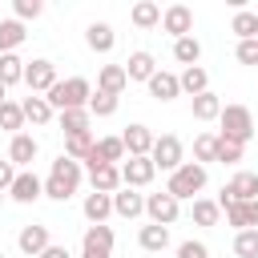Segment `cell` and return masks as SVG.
<instances>
[{
	"mask_svg": "<svg viewBox=\"0 0 258 258\" xmlns=\"http://www.w3.org/2000/svg\"><path fill=\"white\" fill-rule=\"evenodd\" d=\"M81 181H85V165L60 153V157L48 165V177H44V198H48V202H69V198L81 189Z\"/></svg>",
	"mask_w": 258,
	"mask_h": 258,
	"instance_id": "obj_1",
	"label": "cell"
},
{
	"mask_svg": "<svg viewBox=\"0 0 258 258\" xmlns=\"http://www.w3.org/2000/svg\"><path fill=\"white\" fill-rule=\"evenodd\" d=\"M206 181H210V169H206V165H198V161H181V165L169 173L165 194L177 198V202H194V198H202Z\"/></svg>",
	"mask_w": 258,
	"mask_h": 258,
	"instance_id": "obj_2",
	"label": "cell"
},
{
	"mask_svg": "<svg viewBox=\"0 0 258 258\" xmlns=\"http://www.w3.org/2000/svg\"><path fill=\"white\" fill-rule=\"evenodd\" d=\"M89 97H93V85H89L85 77H64V81H56V85L44 93V101L52 105V113H64V109H89Z\"/></svg>",
	"mask_w": 258,
	"mask_h": 258,
	"instance_id": "obj_3",
	"label": "cell"
},
{
	"mask_svg": "<svg viewBox=\"0 0 258 258\" xmlns=\"http://www.w3.org/2000/svg\"><path fill=\"white\" fill-rule=\"evenodd\" d=\"M218 137L222 141H234V145H246L254 137V113L246 105H222V117H218Z\"/></svg>",
	"mask_w": 258,
	"mask_h": 258,
	"instance_id": "obj_4",
	"label": "cell"
},
{
	"mask_svg": "<svg viewBox=\"0 0 258 258\" xmlns=\"http://www.w3.org/2000/svg\"><path fill=\"white\" fill-rule=\"evenodd\" d=\"M214 202H218V210L230 206V202H258V173H254V169H238V173L222 185V194H218Z\"/></svg>",
	"mask_w": 258,
	"mask_h": 258,
	"instance_id": "obj_5",
	"label": "cell"
},
{
	"mask_svg": "<svg viewBox=\"0 0 258 258\" xmlns=\"http://www.w3.org/2000/svg\"><path fill=\"white\" fill-rule=\"evenodd\" d=\"M149 161H153V169L173 173V169L185 161V145H181V137H177V133H161V137L153 141V149H149Z\"/></svg>",
	"mask_w": 258,
	"mask_h": 258,
	"instance_id": "obj_6",
	"label": "cell"
},
{
	"mask_svg": "<svg viewBox=\"0 0 258 258\" xmlns=\"http://www.w3.org/2000/svg\"><path fill=\"white\" fill-rule=\"evenodd\" d=\"M60 77H56V64L48 60V56H36V60H24V85H28V93H36V97H44L52 85H56Z\"/></svg>",
	"mask_w": 258,
	"mask_h": 258,
	"instance_id": "obj_7",
	"label": "cell"
},
{
	"mask_svg": "<svg viewBox=\"0 0 258 258\" xmlns=\"http://www.w3.org/2000/svg\"><path fill=\"white\" fill-rule=\"evenodd\" d=\"M145 218H149L153 226H165V230H169V226L181 218V202L169 198L165 189H161V194H145Z\"/></svg>",
	"mask_w": 258,
	"mask_h": 258,
	"instance_id": "obj_8",
	"label": "cell"
},
{
	"mask_svg": "<svg viewBox=\"0 0 258 258\" xmlns=\"http://www.w3.org/2000/svg\"><path fill=\"white\" fill-rule=\"evenodd\" d=\"M161 32L181 40V36H194V8L189 4H169L161 8Z\"/></svg>",
	"mask_w": 258,
	"mask_h": 258,
	"instance_id": "obj_9",
	"label": "cell"
},
{
	"mask_svg": "<svg viewBox=\"0 0 258 258\" xmlns=\"http://www.w3.org/2000/svg\"><path fill=\"white\" fill-rule=\"evenodd\" d=\"M117 137H121V145H125V157H149V149H153V141H157V133H153L149 125H141V121L125 125V133H117Z\"/></svg>",
	"mask_w": 258,
	"mask_h": 258,
	"instance_id": "obj_10",
	"label": "cell"
},
{
	"mask_svg": "<svg viewBox=\"0 0 258 258\" xmlns=\"http://www.w3.org/2000/svg\"><path fill=\"white\" fill-rule=\"evenodd\" d=\"M153 177H157V169L149 157H125L121 161V185L125 189H145V185H153Z\"/></svg>",
	"mask_w": 258,
	"mask_h": 258,
	"instance_id": "obj_11",
	"label": "cell"
},
{
	"mask_svg": "<svg viewBox=\"0 0 258 258\" xmlns=\"http://www.w3.org/2000/svg\"><path fill=\"white\" fill-rule=\"evenodd\" d=\"M8 198L20 202V206H32V202L44 198V181H40L32 169H16V181L8 185Z\"/></svg>",
	"mask_w": 258,
	"mask_h": 258,
	"instance_id": "obj_12",
	"label": "cell"
},
{
	"mask_svg": "<svg viewBox=\"0 0 258 258\" xmlns=\"http://www.w3.org/2000/svg\"><path fill=\"white\" fill-rule=\"evenodd\" d=\"M81 258H113V226H89L81 238Z\"/></svg>",
	"mask_w": 258,
	"mask_h": 258,
	"instance_id": "obj_13",
	"label": "cell"
},
{
	"mask_svg": "<svg viewBox=\"0 0 258 258\" xmlns=\"http://www.w3.org/2000/svg\"><path fill=\"white\" fill-rule=\"evenodd\" d=\"M16 246H20V254H28V258H40V254L52 246V234H48V226L32 222V226H20V234H16Z\"/></svg>",
	"mask_w": 258,
	"mask_h": 258,
	"instance_id": "obj_14",
	"label": "cell"
},
{
	"mask_svg": "<svg viewBox=\"0 0 258 258\" xmlns=\"http://www.w3.org/2000/svg\"><path fill=\"white\" fill-rule=\"evenodd\" d=\"M85 44H89V52L109 56V52L117 48V32H113V24H109V20H93V24L85 28Z\"/></svg>",
	"mask_w": 258,
	"mask_h": 258,
	"instance_id": "obj_15",
	"label": "cell"
},
{
	"mask_svg": "<svg viewBox=\"0 0 258 258\" xmlns=\"http://www.w3.org/2000/svg\"><path fill=\"white\" fill-rule=\"evenodd\" d=\"M36 153H40V141H36L32 133H16V137L8 141V161H12L16 169H28V165L36 161Z\"/></svg>",
	"mask_w": 258,
	"mask_h": 258,
	"instance_id": "obj_16",
	"label": "cell"
},
{
	"mask_svg": "<svg viewBox=\"0 0 258 258\" xmlns=\"http://www.w3.org/2000/svg\"><path fill=\"white\" fill-rule=\"evenodd\" d=\"M20 113H24V125H32V129H44L48 121H56L52 105H48L44 97H36V93H28V97L20 101Z\"/></svg>",
	"mask_w": 258,
	"mask_h": 258,
	"instance_id": "obj_17",
	"label": "cell"
},
{
	"mask_svg": "<svg viewBox=\"0 0 258 258\" xmlns=\"http://www.w3.org/2000/svg\"><path fill=\"white\" fill-rule=\"evenodd\" d=\"M222 214L234 226V234L238 230H258V202H230V206H222Z\"/></svg>",
	"mask_w": 258,
	"mask_h": 258,
	"instance_id": "obj_18",
	"label": "cell"
},
{
	"mask_svg": "<svg viewBox=\"0 0 258 258\" xmlns=\"http://www.w3.org/2000/svg\"><path fill=\"white\" fill-rule=\"evenodd\" d=\"M89 185L93 194H117L121 189V165H89Z\"/></svg>",
	"mask_w": 258,
	"mask_h": 258,
	"instance_id": "obj_19",
	"label": "cell"
},
{
	"mask_svg": "<svg viewBox=\"0 0 258 258\" xmlns=\"http://www.w3.org/2000/svg\"><path fill=\"white\" fill-rule=\"evenodd\" d=\"M81 214H85V222H89V226H105V222H109V214H113V194H85Z\"/></svg>",
	"mask_w": 258,
	"mask_h": 258,
	"instance_id": "obj_20",
	"label": "cell"
},
{
	"mask_svg": "<svg viewBox=\"0 0 258 258\" xmlns=\"http://www.w3.org/2000/svg\"><path fill=\"white\" fill-rule=\"evenodd\" d=\"M145 85H149V97H153V101H161V105H165V101H173V97H181L177 73H165V69H157V73H153Z\"/></svg>",
	"mask_w": 258,
	"mask_h": 258,
	"instance_id": "obj_21",
	"label": "cell"
},
{
	"mask_svg": "<svg viewBox=\"0 0 258 258\" xmlns=\"http://www.w3.org/2000/svg\"><path fill=\"white\" fill-rule=\"evenodd\" d=\"M113 214H117V218H129V222H133V218H141V214H145V194H137V189H125V185H121V189L113 194Z\"/></svg>",
	"mask_w": 258,
	"mask_h": 258,
	"instance_id": "obj_22",
	"label": "cell"
},
{
	"mask_svg": "<svg viewBox=\"0 0 258 258\" xmlns=\"http://www.w3.org/2000/svg\"><path fill=\"white\" fill-rule=\"evenodd\" d=\"M129 20H133V28H141V32L161 28V4H157V0H137V4L129 8Z\"/></svg>",
	"mask_w": 258,
	"mask_h": 258,
	"instance_id": "obj_23",
	"label": "cell"
},
{
	"mask_svg": "<svg viewBox=\"0 0 258 258\" xmlns=\"http://www.w3.org/2000/svg\"><path fill=\"white\" fill-rule=\"evenodd\" d=\"M121 69H125V77H129V81H149V77L157 73V60H153V52L137 48V52H129V60H125Z\"/></svg>",
	"mask_w": 258,
	"mask_h": 258,
	"instance_id": "obj_24",
	"label": "cell"
},
{
	"mask_svg": "<svg viewBox=\"0 0 258 258\" xmlns=\"http://www.w3.org/2000/svg\"><path fill=\"white\" fill-rule=\"evenodd\" d=\"M125 85H129V77H125V69H121V64H101V73H97V93L121 97V93H125Z\"/></svg>",
	"mask_w": 258,
	"mask_h": 258,
	"instance_id": "obj_25",
	"label": "cell"
},
{
	"mask_svg": "<svg viewBox=\"0 0 258 258\" xmlns=\"http://www.w3.org/2000/svg\"><path fill=\"white\" fill-rule=\"evenodd\" d=\"M177 85H181L185 97H202V93H210V73L202 64H189V69L177 73Z\"/></svg>",
	"mask_w": 258,
	"mask_h": 258,
	"instance_id": "obj_26",
	"label": "cell"
},
{
	"mask_svg": "<svg viewBox=\"0 0 258 258\" xmlns=\"http://www.w3.org/2000/svg\"><path fill=\"white\" fill-rule=\"evenodd\" d=\"M189 113H194V121H218L222 117V97L214 89L202 93V97H189Z\"/></svg>",
	"mask_w": 258,
	"mask_h": 258,
	"instance_id": "obj_27",
	"label": "cell"
},
{
	"mask_svg": "<svg viewBox=\"0 0 258 258\" xmlns=\"http://www.w3.org/2000/svg\"><path fill=\"white\" fill-rule=\"evenodd\" d=\"M137 246H141V250H149V254H161V250L169 246V230H165V226L145 222V226L137 230Z\"/></svg>",
	"mask_w": 258,
	"mask_h": 258,
	"instance_id": "obj_28",
	"label": "cell"
},
{
	"mask_svg": "<svg viewBox=\"0 0 258 258\" xmlns=\"http://www.w3.org/2000/svg\"><path fill=\"white\" fill-rule=\"evenodd\" d=\"M56 125L64 129V137H73V133H89L93 117H89V109H64V113H56Z\"/></svg>",
	"mask_w": 258,
	"mask_h": 258,
	"instance_id": "obj_29",
	"label": "cell"
},
{
	"mask_svg": "<svg viewBox=\"0 0 258 258\" xmlns=\"http://www.w3.org/2000/svg\"><path fill=\"white\" fill-rule=\"evenodd\" d=\"M230 32H234L238 40H258V12L238 8V12H234V20H230Z\"/></svg>",
	"mask_w": 258,
	"mask_h": 258,
	"instance_id": "obj_30",
	"label": "cell"
},
{
	"mask_svg": "<svg viewBox=\"0 0 258 258\" xmlns=\"http://www.w3.org/2000/svg\"><path fill=\"white\" fill-rule=\"evenodd\" d=\"M24 36H28V32H24L20 20H12V16L0 20V56H4V52H16V48L24 44Z\"/></svg>",
	"mask_w": 258,
	"mask_h": 258,
	"instance_id": "obj_31",
	"label": "cell"
},
{
	"mask_svg": "<svg viewBox=\"0 0 258 258\" xmlns=\"http://www.w3.org/2000/svg\"><path fill=\"white\" fill-rule=\"evenodd\" d=\"M93 145H97L93 129H89V133H73V137H64V157H73V161L85 165V157L93 153Z\"/></svg>",
	"mask_w": 258,
	"mask_h": 258,
	"instance_id": "obj_32",
	"label": "cell"
},
{
	"mask_svg": "<svg viewBox=\"0 0 258 258\" xmlns=\"http://www.w3.org/2000/svg\"><path fill=\"white\" fill-rule=\"evenodd\" d=\"M189 218H194V226H218V222H222V210H218L214 198H194Z\"/></svg>",
	"mask_w": 258,
	"mask_h": 258,
	"instance_id": "obj_33",
	"label": "cell"
},
{
	"mask_svg": "<svg viewBox=\"0 0 258 258\" xmlns=\"http://www.w3.org/2000/svg\"><path fill=\"white\" fill-rule=\"evenodd\" d=\"M0 85L12 89V85H24V60L16 52H4L0 56Z\"/></svg>",
	"mask_w": 258,
	"mask_h": 258,
	"instance_id": "obj_34",
	"label": "cell"
},
{
	"mask_svg": "<svg viewBox=\"0 0 258 258\" xmlns=\"http://www.w3.org/2000/svg\"><path fill=\"white\" fill-rule=\"evenodd\" d=\"M173 60L185 64V69L198 64V60H202V40H198V36H181V40H173Z\"/></svg>",
	"mask_w": 258,
	"mask_h": 258,
	"instance_id": "obj_35",
	"label": "cell"
},
{
	"mask_svg": "<svg viewBox=\"0 0 258 258\" xmlns=\"http://www.w3.org/2000/svg\"><path fill=\"white\" fill-rule=\"evenodd\" d=\"M194 161H198V165L218 161V133H198V137H194Z\"/></svg>",
	"mask_w": 258,
	"mask_h": 258,
	"instance_id": "obj_36",
	"label": "cell"
},
{
	"mask_svg": "<svg viewBox=\"0 0 258 258\" xmlns=\"http://www.w3.org/2000/svg\"><path fill=\"white\" fill-rule=\"evenodd\" d=\"M0 129L4 133H24V113H20V101H4L0 105Z\"/></svg>",
	"mask_w": 258,
	"mask_h": 258,
	"instance_id": "obj_37",
	"label": "cell"
},
{
	"mask_svg": "<svg viewBox=\"0 0 258 258\" xmlns=\"http://www.w3.org/2000/svg\"><path fill=\"white\" fill-rule=\"evenodd\" d=\"M121 105V97H109V93H93L89 97V117H113Z\"/></svg>",
	"mask_w": 258,
	"mask_h": 258,
	"instance_id": "obj_38",
	"label": "cell"
},
{
	"mask_svg": "<svg viewBox=\"0 0 258 258\" xmlns=\"http://www.w3.org/2000/svg\"><path fill=\"white\" fill-rule=\"evenodd\" d=\"M234 254L238 258H258V230H238L234 234Z\"/></svg>",
	"mask_w": 258,
	"mask_h": 258,
	"instance_id": "obj_39",
	"label": "cell"
},
{
	"mask_svg": "<svg viewBox=\"0 0 258 258\" xmlns=\"http://www.w3.org/2000/svg\"><path fill=\"white\" fill-rule=\"evenodd\" d=\"M44 16V0H12V20H36Z\"/></svg>",
	"mask_w": 258,
	"mask_h": 258,
	"instance_id": "obj_40",
	"label": "cell"
},
{
	"mask_svg": "<svg viewBox=\"0 0 258 258\" xmlns=\"http://www.w3.org/2000/svg\"><path fill=\"white\" fill-rule=\"evenodd\" d=\"M242 157H246V145H234V141L218 137V161L222 165H242Z\"/></svg>",
	"mask_w": 258,
	"mask_h": 258,
	"instance_id": "obj_41",
	"label": "cell"
},
{
	"mask_svg": "<svg viewBox=\"0 0 258 258\" xmlns=\"http://www.w3.org/2000/svg\"><path fill=\"white\" fill-rule=\"evenodd\" d=\"M234 56H238V64H254L258 69V40H238Z\"/></svg>",
	"mask_w": 258,
	"mask_h": 258,
	"instance_id": "obj_42",
	"label": "cell"
},
{
	"mask_svg": "<svg viewBox=\"0 0 258 258\" xmlns=\"http://www.w3.org/2000/svg\"><path fill=\"white\" fill-rule=\"evenodd\" d=\"M177 258H210V250H206V242L185 238V242H177Z\"/></svg>",
	"mask_w": 258,
	"mask_h": 258,
	"instance_id": "obj_43",
	"label": "cell"
},
{
	"mask_svg": "<svg viewBox=\"0 0 258 258\" xmlns=\"http://www.w3.org/2000/svg\"><path fill=\"white\" fill-rule=\"evenodd\" d=\"M12 181H16V165L4 157V161H0V189L8 194V185H12Z\"/></svg>",
	"mask_w": 258,
	"mask_h": 258,
	"instance_id": "obj_44",
	"label": "cell"
},
{
	"mask_svg": "<svg viewBox=\"0 0 258 258\" xmlns=\"http://www.w3.org/2000/svg\"><path fill=\"white\" fill-rule=\"evenodd\" d=\"M40 258H73V254H69V246H60V242H52V246H48V250H44Z\"/></svg>",
	"mask_w": 258,
	"mask_h": 258,
	"instance_id": "obj_45",
	"label": "cell"
},
{
	"mask_svg": "<svg viewBox=\"0 0 258 258\" xmlns=\"http://www.w3.org/2000/svg\"><path fill=\"white\" fill-rule=\"evenodd\" d=\"M4 101H8V89H4V85H0V105H4Z\"/></svg>",
	"mask_w": 258,
	"mask_h": 258,
	"instance_id": "obj_46",
	"label": "cell"
},
{
	"mask_svg": "<svg viewBox=\"0 0 258 258\" xmlns=\"http://www.w3.org/2000/svg\"><path fill=\"white\" fill-rule=\"evenodd\" d=\"M0 202H4V189H0Z\"/></svg>",
	"mask_w": 258,
	"mask_h": 258,
	"instance_id": "obj_47",
	"label": "cell"
},
{
	"mask_svg": "<svg viewBox=\"0 0 258 258\" xmlns=\"http://www.w3.org/2000/svg\"><path fill=\"white\" fill-rule=\"evenodd\" d=\"M0 258H4V254H0Z\"/></svg>",
	"mask_w": 258,
	"mask_h": 258,
	"instance_id": "obj_48",
	"label": "cell"
}]
</instances>
